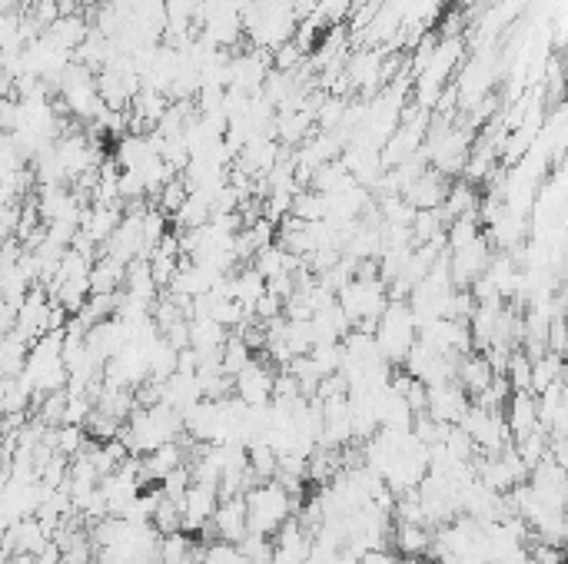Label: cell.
Segmentation results:
<instances>
[{"label":"cell","mask_w":568,"mask_h":564,"mask_svg":"<svg viewBox=\"0 0 568 564\" xmlns=\"http://www.w3.org/2000/svg\"><path fill=\"white\" fill-rule=\"evenodd\" d=\"M376 342L386 362L402 365L409 359L412 346L419 342V322L409 302H389V309L376 322Z\"/></svg>","instance_id":"obj_1"},{"label":"cell","mask_w":568,"mask_h":564,"mask_svg":"<svg viewBox=\"0 0 568 564\" xmlns=\"http://www.w3.org/2000/svg\"><path fill=\"white\" fill-rule=\"evenodd\" d=\"M246 505H250V531L270 535V538H276V531H280L289 518L299 515L293 492H286L280 482L256 485L253 492H246Z\"/></svg>","instance_id":"obj_2"},{"label":"cell","mask_w":568,"mask_h":564,"mask_svg":"<svg viewBox=\"0 0 568 564\" xmlns=\"http://www.w3.org/2000/svg\"><path fill=\"white\" fill-rule=\"evenodd\" d=\"M462 428H466V435L475 442L482 455H495V452H505V448H512V428L505 422V412H492V409H482V405L472 402L469 415L462 419Z\"/></svg>","instance_id":"obj_3"},{"label":"cell","mask_w":568,"mask_h":564,"mask_svg":"<svg viewBox=\"0 0 568 564\" xmlns=\"http://www.w3.org/2000/svg\"><path fill=\"white\" fill-rule=\"evenodd\" d=\"M469 409H472V395L459 382L429 385V405H426L429 419H436L442 425H462Z\"/></svg>","instance_id":"obj_4"},{"label":"cell","mask_w":568,"mask_h":564,"mask_svg":"<svg viewBox=\"0 0 568 564\" xmlns=\"http://www.w3.org/2000/svg\"><path fill=\"white\" fill-rule=\"evenodd\" d=\"M213 531L216 538L230 541V545H240L250 535V505H246V495L220 498V508L213 515Z\"/></svg>","instance_id":"obj_5"},{"label":"cell","mask_w":568,"mask_h":564,"mask_svg":"<svg viewBox=\"0 0 568 564\" xmlns=\"http://www.w3.org/2000/svg\"><path fill=\"white\" fill-rule=\"evenodd\" d=\"M273 392H276V375L256 359L233 379V395L246 405H270Z\"/></svg>","instance_id":"obj_6"},{"label":"cell","mask_w":568,"mask_h":564,"mask_svg":"<svg viewBox=\"0 0 568 564\" xmlns=\"http://www.w3.org/2000/svg\"><path fill=\"white\" fill-rule=\"evenodd\" d=\"M505 422L512 428V438H519L539 432L542 422H539V402H535L532 392H512L509 405H505Z\"/></svg>","instance_id":"obj_7"},{"label":"cell","mask_w":568,"mask_h":564,"mask_svg":"<svg viewBox=\"0 0 568 564\" xmlns=\"http://www.w3.org/2000/svg\"><path fill=\"white\" fill-rule=\"evenodd\" d=\"M495 375H499V372H495V365H492V359L485 352L482 355H462L456 382L472 395V399H479V395L495 382Z\"/></svg>","instance_id":"obj_8"},{"label":"cell","mask_w":568,"mask_h":564,"mask_svg":"<svg viewBox=\"0 0 568 564\" xmlns=\"http://www.w3.org/2000/svg\"><path fill=\"white\" fill-rule=\"evenodd\" d=\"M559 382H565V355L545 352L539 359H532V395H542Z\"/></svg>","instance_id":"obj_9"},{"label":"cell","mask_w":568,"mask_h":564,"mask_svg":"<svg viewBox=\"0 0 568 564\" xmlns=\"http://www.w3.org/2000/svg\"><path fill=\"white\" fill-rule=\"evenodd\" d=\"M392 538H396V545L406 558H422V555H429L432 538L436 535H429V525H409V521H399Z\"/></svg>","instance_id":"obj_10"},{"label":"cell","mask_w":568,"mask_h":564,"mask_svg":"<svg viewBox=\"0 0 568 564\" xmlns=\"http://www.w3.org/2000/svg\"><path fill=\"white\" fill-rule=\"evenodd\" d=\"M60 564H97V558H94V551L87 548V538H84V541H77V545L64 548Z\"/></svg>","instance_id":"obj_11"},{"label":"cell","mask_w":568,"mask_h":564,"mask_svg":"<svg viewBox=\"0 0 568 564\" xmlns=\"http://www.w3.org/2000/svg\"><path fill=\"white\" fill-rule=\"evenodd\" d=\"M37 561V555H10V558H4V564H34Z\"/></svg>","instance_id":"obj_12"}]
</instances>
